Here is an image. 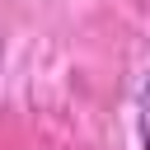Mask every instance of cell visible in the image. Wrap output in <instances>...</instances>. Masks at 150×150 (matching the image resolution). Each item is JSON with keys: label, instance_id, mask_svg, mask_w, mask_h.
Returning <instances> with one entry per match:
<instances>
[{"label": "cell", "instance_id": "6da1fadb", "mask_svg": "<svg viewBox=\"0 0 150 150\" xmlns=\"http://www.w3.org/2000/svg\"><path fill=\"white\" fill-rule=\"evenodd\" d=\"M141 145L150 150V84H145V98H141Z\"/></svg>", "mask_w": 150, "mask_h": 150}]
</instances>
